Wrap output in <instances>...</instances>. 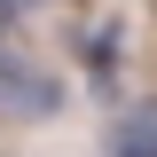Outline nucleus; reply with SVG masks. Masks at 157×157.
Wrapping results in <instances>:
<instances>
[{
  "label": "nucleus",
  "mask_w": 157,
  "mask_h": 157,
  "mask_svg": "<svg viewBox=\"0 0 157 157\" xmlns=\"http://www.w3.org/2000/svg\"><path fill=\"white\" fill-rule=\"evenodd\" d=\"M0 102H8L16 118H55V110H63V86L39 71V63H24V55L0 47Z\"/></svg>",
  "instance_id": "1"
},
{
  "label": "nucleus",
  "mask_w": 157,
  "mask_h": 157,
  "mask_svg": "<svg viewBox=\"0 0 157 157\" xmlns=\"http://www.w3.org/2000/svg\"><path fill=\"white\" fill-rule=\"evenodd\" d=\"M110 157H157V102L118 110V126H110Z\"/></svg>",
  "instance_id": "2"
},
{
  "label": "nucleus",
  "mask_w": 157,
  "mask_h": 157,
  "mask_svg": "<svg viewBox=\"0 0 157 157\" xmlns=\"http://www.w3.org/2000/svg\"><path fill=\"white\" fill-rule=\"evenodd\" d=\"M39 0H0V24H16V16H32Z\"/></svg>",
  "instance_id": "3"
}]
</instances>
